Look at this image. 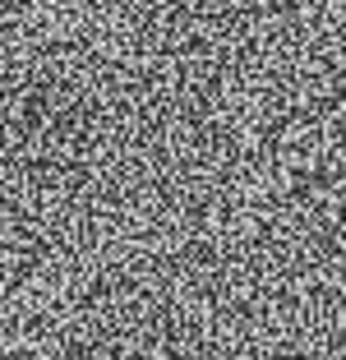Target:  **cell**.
Segmentation results:
<instances>
[{
    "mask_svg": "<svg viewBox=\"0 0 346 360\" xmlns=\"http://www.w3.org/2000/svg\"><path fill=\"white\" fill-rule=\"evenodd\" d=\"M0 360H46L42 351L32 347L23 333H14V328H0Z\"/></svg>",
    "mask_w": 346,
    "mask_h": 360,
    "instance_id": "6da1fadb",
    "label": "cell"
}]
</instances>
